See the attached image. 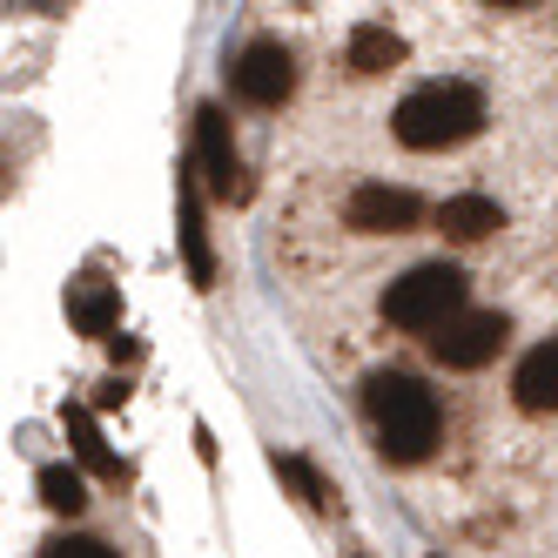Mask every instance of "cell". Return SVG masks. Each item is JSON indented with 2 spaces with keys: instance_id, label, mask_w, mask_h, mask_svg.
<instances>
[{
  "instance_id": "6da1fadb",
  "label": "cell",
  "mask_w": 558,
  "mask_h": 558,
  "mask_svg": "<svg viewBox=\"0 0 558 558\" xmlns=\"http://www.w3.org/2000/svg\"><path fill=\"white\" fill-rule=\"evenodd\" d=\"M364 417H371L377 451L390 464H424L430 445H437V424H445L437 417V397L417 377H404V371H377L364 384Z\"/></svg>"
},
{
  "instance_id": "7a4b0ae2",
  "label": "cell",
  "mask_w": 558,
  "mask_h": 558,
  "mask_svg": "<svg viewBox=\"0 0 558 558\" xmlns=\"http://www.w3.org/2000/svg\"><path fill=\"white\" fill-rule=\"evenodd\" d=\"M477 129H485V95L464 88V82H424V88H411L404 101H397V114H390V135L404 142V148H417V155L458 148Z\"/></svg>"
},
{
  "instance_id": "3957f363",
  "label": "cell",
  "mask_w": 558,
  "mask_h": 558,
  "mask_svg": "<svg viewBox=\"0 0 558 558\" xmlns=\"http://www.w3.org/2000/svg\"><path fill=\"white\" fill-rule=\"evenodd\" d=\"M464 269L458 263H417V269H404L397 283L384 290V324H397V330H445L451 316H464Z\"/></svg>"
},
{
  "instance_id": "277c9868",
  "label": "cell",
  "mask_w": 558,
  "mask_h": 558,
  "mask_svg": "<svg viewBox=\"0 0 558 558\" xmlns=\"http://www.w3.org/2000/svg\"><path fill=\"white\" fill-rule=\"evenodd\" d=\"M229 88L243 95L250 108H283L296 95V61H290V48L283 41H250L243 54H235V68H229Z\"/></svg>"
},
{
  "instance_id": "5b68a950",
  "label": "cell",
  "mask_w": 558,
  "mask_h": 558,
  "mask_svg": "<svg viewBox=\"0 0 558 558\" xmlns=\"http://www.w3.org/2000/svg\"><path fill=\"white\" fill-rule=\"evenodd\" d=\"M505 337H511V324L498 310H464V316H451V324L430 337V356L445 371H477V364H492V356L505 350Z\"/></svg>"
},
{
  "instance_id": "8992f818",
  "label": "cell",
  "mask_w": 558,
  "mask_h": 558,
  "mask_svg": "<svg viewBox=\"0 0 558 558\" xmlns=\"http://www.w3.org/2000/svg\"><path fill=\"white\" fill-rule=\"evenodd\" d=\"M195 175H203L222 203H243V195H250L243 155H235V135H229V114L222 108H195Z\"/></svg>"
},
{
  "instance_id": "52a82bcc",
  "label": "cell",
  "mask_w": 558,
  "mask_h": 558,
  "mask_svg": "<svg viewBox=\"0 0 558 558\" xmlns=\"http://www.w3.org/2000/svg\"><path fill=\"white\" fill-rule=\"evenodd\" d=\"M343 222H350L356 235H404V229H417V222H424V203H417L411 189H390V182H364V189L350 195Z\"/></svg>"
},
{
  "instance_id": "ba28073f",
  "label": "cell",
  "mask_w": 558,
  "mask_h": 558,
  "mask_svg": "<svg viewBox=\"0 0 558 558\" xmlns=\"http://www.w3.org/2000/svg\"><path fill=\"white\" fill-rule=\"evenodd\" d=\"M68 316H74V330L82 337H114V316H122V296H114L108 276H74L68 283Z\"/></svg>"
},
{
  "instance_id": "9c48e42d",
  "label": "cell",
  "mask_w": 558,
  "mask_h": 558,
  "mask_svg": "<svg viewBox=\"0 0 558 558\" xmlns=\"http://www.w3.org/2000/svg\"><path fill=\"white\" fill-rule=\"evenodd\" d=\"M182 256H189V283H195V290H216V250H209V229H203V195H195V162L182 169Z\"/></svg>"
},
{
  "instance_id": "30bf717a",
  "label": "cell",
  "mask_w": 558,
  "mask_h": 558,
  "mask_svg": "<svg viewBox=\"0 0 558 558\" xmlns=\"http://www.w3.org/2000/svg\"><path fill=\"white\" fill-rule=\"evenodd\" d=\"M511 397H518V404H525L532 417H551V411H558V337H551V343H538L525 364H518Z\"/></svg>"
},
{
  "instance_id": "8fae6325",
  "label": "cell",
  "mask_w": 558,
  "mask_h": 558,
  "mask_svg": "<svg viewBox=\"0 0 558 558\" xmlns=\"http://www.w3.org/2000/svg\"><path fill=\"white\" fill-rule=\"evenodd\" d=\"M437 229H445L451 243H485L492 229H505V216H498L492 195H451V203L437 209Z\"/></svg>"
},
{
  "instance_id": "7c38bea8",
  "label": "cell",
  "mask_w": 558,
  "mask_h": 558,
  "mask_svg": "<svg viewBox=\"0 0 558 558\" xmlns=\"http://www.w3.org/2000/svg\"><path fill=\"white\" fill-rule=\"evenodd\" d=\"M404 61V34H390L384 21H364V27H350V68L356 74H384Z\"/></svg>"
},
{
  "instance_id": "4fadbf2b",
  "label": "cell",
  "mask_w": 558,
  "mask_h": 558,
  "mask_svg": "<svg viewBox=\"0 0 558 558\" xmlns=\"http://www.w3.org/2000/svg\"><path fill=\"white\" fill-rule=\"evenodd\" d=\"M61 424H68V445H74V458H82L88 471H101V477H122V464L108 458V445H101V430H95V417H88L82 404H68V411H61Z\"/></svg>"
},
{
  "instance_id": "5bb4252c",
  "label": "cell",
  "mask_w": 558,
  "mask_h": 558,
  "mask_svg": "<svg viewBox=\"0 0 558 558\" xmlns=\"http://www.w3.org/2000/svg\"><path fill=\"white\" fill-rule=\"evenodd\" d=\"M269 471L283 477V485H290L310 511H330V505H337V492L324 485V477H316V464H303V458H290V451H276V458H269Z\"/></svg>"
},
{
  "instance_id": "9a60e30c",
  "label": "cell",
  "mask_w": 558,
  "mask_h": 558,
  "mask_svg": "<svg viewBox=\"0 0 558 558\" xmlns=\"http://www.w3.org/2000/svg\"><path fill=\"white\" fill-rule=\"evenodd\" d=\"M34 485H41V505H48V511H61V518H74V511L88 505L82 471H68V464H48L41 477H34Z\"/></svg>"
},
{
  "instance_id": "2e32d148",
  "label": "cell",
  "mask_w": 558,
  "mask_h": 558,
  "mask_svg": "<svg viewBox=\"0 0 558 558\" xmlns=\"http://www.w3.org/2000/svg\"><path fill=\"white\" fill-rule=\"evenodd\" d=\"M41 558H114L108 545H95V538H54Z\"/></svg>"
}]
</instances>
